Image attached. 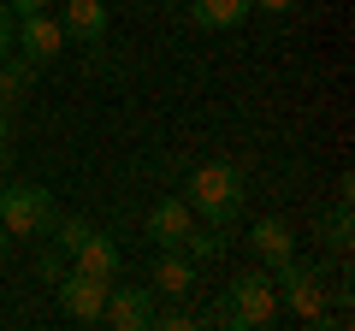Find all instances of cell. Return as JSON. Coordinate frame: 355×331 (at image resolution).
Listing matches in <instances>:
<instances>
[{
	"instance_id": "obj_1",
	"label": "cell",
	"mask_w": 355,
	"mask_h": 331,
	"mask_svg": "<svg viewBox=\"0 0 355 331\" xmlns=\"http://www.w3.org/2000/svg\"><path fill=\"white\" fill-rule=\"evenodd\" d=\"M184 202H190V213L202 219V225H237L243 219V172L237 166H225V160H207V166H196L190 172V184H184Z\"/></svg>"
},
{
	"instance_id": "obj_2",
	"label": "cell",
	"mask_w": 355,
	"mask_h": 331,
	"mask_svg": "<svg viewBox=\"0 0 355 331\" xmlns=\"http://www.w3.org/2000/svg\"><path fill=\"white\" fill-rule=\"evenodd\" d=\"M279 319V284L272 272H237L225 284V302L214 307V325H231V331H266Z\"/></svg>"
},
{
	"instance_id": "obj_3",
	"label": "cell",
	"mask_w": 355,
	"mask_h": 331,
	"mask_svg": "<svg viewBox=\"0 0 355 331\" xmlns=\"http://www.w3.org/2000/svg\"><path fill=\"white\" fill-rule=\"evenodd\" d=\"M272 272V284H279V307H291L296 319H308V325H326V272L314 267V260H279V267H266Z\"/></svg>"
},
{
	"instance_id": "obj_4",
	"label": "cell",
	"mask_w": 355,
	"mask_h": 331,
	"mask_svg": "<svg viewBox=\"0 0 355 331\" xmlns=\"http://www.w3.org/2000/svg\"><path fill=\"white\" fill-rule=\"evenodd\" d=\"M60 207H53L48 184H0V225L12 231V242L24 237H48Z\"/></svg>"
},
{
	"instance_id": "obj_5",
	"label": "cell",
	"mask_w": 355,
	"mask_h": 331,
	"mask_svg": "<svg viewBox=\"0 0 355 331\" xmlns=\"http://www.w3.org/2000/svg\"><path fill=\"white\" fill-rule=\"evenodd\" d=\"M107 284H113V278H95V272H77V267H65V278L53 284V296H60L65 319H77V325H101Z\"/></svg>"
},
{
	"instance_id": "obj_6",
	"label": "cell",
	"mask_w": 355,
	"mask_h": 331,
	"mask_svg": "<svg viewBox=\"0 0 355 331\" xmlns=\"http://www.w3.org/2000/svg\"><path fill=\"white\" fill-rule=\"evenodd\" d=\"M65 42H71V36L60 30V18H53V12H30V18H18V30H12V48L24 53V60L36 65V71L60 60V53H65Z\"/></svg>"
},
{
	"instance_id": "obj_7",
	"label": "cell",
	"mask_w": 355,
	"mask_h": 331,
	"mask_svg": "<svg viewBox=\"0 0 355 331\" xmlns=\"http://www.w3.org/2000/svg\"><path fill=\"white\" fill-rule=\"evenodd\" d=\"M101 325L113 331H142L154 325V290H125V284H107V307H101Z\"/></svg>"
},
{
	"instance_id": "obj_8",
	"label": "cell",
	"mask_w": 355,
	"mask_h": 331,
	"mask_svg": "<svg viewBox=\"0 0 355 331\" xmlns=\"http://www.w3.org/2000/svg\"><path fill=\"white\" fill-rule=\"evenodd\" d=\"M65 260H71L77 272H95V278H119V267H125V255H119V242L107 237V231H95V225H89L83 237L71 242V255H65Z\"/></svg>"
},
{
	"instance_id": "obj_9",
	"label": "cell",
	"mask_w": 355,
	"mask_h": 331,
	"mask_svg": "<svg viewBox=\"0 0 355 331\" xmlns=\"http://www.w3.org/2000/svg\"><path fill=\"white\" fill-rule=\"evenodd\" d=\"M190 225H196V213H190L184 195H166V202H154V213H148V237L160 242V249H184Z\"/></svg>"
},
{
	"instance_id": "obj_10",
	"label": "cell",
	"mask_w": 355,
	"mask_h": 331,
	"mask_svg": "<svg viewBox=\"0 0 355 331\" xmlns=\"http://www.w3.org/2000/svg\"><path fill=\"white\" fill-rule=\"evenodd\" d=\"M107 24H113V12H107V0H65V12H60V30L77 42H101Z\"/></svg>"
},
{
	"instance_id": "obj_11",
	"label": "cell",
	"mask_w": 355,
	"mask_h": 331,
	"mask_svg": "<svg viewBox=\"0 0 355 331\" xmlns=\"http://www.w3.org/2000/svg\"><path fill=\"white\" fill-rule=\"evenodd\" d=\"M154 290L184 302V296L196 290V260L184 255V249H160V260H154Z\"/></svg>"
},
{
	"instance_id": "obj_12",
	"label": "cell",
	"mask_w": 355,
	"mask_h": 331,
	"mask_svg": "<svg viewBox=\"0 0 355 331\" xmlns=\"http://www.w3.org/2000/svg\"><path fill=\"white\" fill-rule=\"evenodd\" d=\"M249 249L266 260V267H279V260H291V255H296V237H291V225H284V219H254Z\"/></svg>"
},
{
	"instance_id": "obj_13",
	"label": "cell",
	"mask_w": 355,
	"mask_h": 331,
	"mask_svg": "<svg viewBox=\"0 0 355 331\" xmlns=\"http://www.w3.org/2000/svg\"><path fill=\"white\" fill-rule=\"evenodd\" d=\"M254 6L249 0H190V24L196 30H237Z\"/></svg>"
},
{
	"instance_id": "obj_14",
	"label": "cell",
	"mask_w": 355,
	"mask_h": 331,
	"mask_svg": "<svg viewBox=\"0 0 355 331\" xmlns=\"http://www.w3.org/2000/svg\"><path fill=\"white\" fill-rule=\"evenodd\" d=\"M320 237H326L331 255H349V249H355V207H349V195H338V202L326 207V219H320Z\"/></svg>"
},
{
	"instance_id": "obj_15",
	"label": "cell",
	"mask_w": 355,
	"mask_h": 331,
	"mask_svg": "<svg viewBox=\"0 0 355 331\" xmlns=\"http://www.w3.org/2000/svg\"><path fill=\"white\" fill-rule=\"evenodd\" d=\"M36 83V65L24 60V53H0V107H12V101H24V89Z\"/></svg>"
},
{
	"instance_id": "obj_16",
	"label": "cell",
	"mask_w": 355,
	"mask_h": 331,
	"mask_svg": "<svg viewBox=\"0 0 355 331\" xmlns=\"http://www.w3.org/2000/svg\"><path fill=\"white\" fill-rule=\"evenodd\" d=\"M184 255H190L196 267L219 260V255H225V231H219V225H202V219H196V225H190V237H184Z\"/></svg>"
},
{
	"instance_id": "obj_17",
	"label": "cell",
	"mask_w": 355,
	"mask_h": 331,
	"mask_svg": "<svg viewBox=\"0 0 355 331\" xmlns=\"http://www.w3.org/2000/svg\"><path fill=\"white\" fill-rule=\"evenodd\" d=\"M65 267H71V260H65V249H42V255H36V272H42L48 284H60Z\"/></svg>"
},
{
	"instance_id": "obj_18",
	"label": "cell",
	"mask_w": 355,
	"mask_h": 331,
	"mask_svg": "<svg viewBox=\"0 0 355 331\" xmlns=\"http://www.w3.org/2000/svg\"><path fill=\"white\" fill-rule=\"evenodd\" d=\"M154 325H166V331H190L196 319L184 314V307H166V314H154Z\"/></svg>"
},
{
	"instance_id": "obj_19",
	"label": "cell",
	"mask_w": 355,
	"mask_h": 331,
	"mask_svg": "<svg viewBox=\"0 0 355 331\" xmlns=\"http://www.w3.org/2000/svg\"><path fill=\"white\" fill-rule=\"evenodd\" d=\"M12 30H18V18L6 12V0H0V53H12Z\"/></svg>"
},
{
	"instance_id": "obj_20",
	"label": "cell",
	"mask_w": 355,
	"mask_h": 331,
	"mask_svg": "<svg viewBox=\"0 0 355 331\" xmlns=\"http://www.w3.org/2000/svg\"><path fill=\"white\" fill-rule=\"evenodd\" d=\"M48 6H53V0H6V12H12V18H30V12H48Z\"/></svg>"
},
{
	"instance_id": "obj_21",
	"label": "cell",
	"mask_w": 355,
	"mask_h": 331,
	"mask_svg": "<svg viewBox=\"0 0 355 331\" xmlns=\"http://www.w3.org/2000/svg\"><path fill=\"white\" fill-rule=\"evenodd\" d=\"M249 6H261V12H291L296 0H249Z\"/></svg>"
},
{
	"instance_id": "obj_22",
	"label": "cell",
	"mask_w": 355,
	"mask_h": 331,
	"mask_svg": "<svg viewBox=\"0 0 355 331\" xmlns=\"http://www.w3.org/2000/svg\"><path fill=\"white\" fill-rule=\"evenodd\" d=\"M12 136V107H0V142Z\"/></svg>"
},
{
	"instance_id": "obj_23",
	"label": "cell",
	"mask_w": 355,
	"mask_h": 331,
	"mask_svg": "<svg viewBox=\"0 0 355 331\" xmlns=\"http://www.w3.org/2000/svg\"><path fill=\"white\" fill-rule=\"evenodd\" d=\"M6 255H12V231L0 225V260H6Z\"/></svg>"
},
{
	"instance_id": "obj_24",
	"label": "cell",
	"mask_w": 355,
	"mask_h": 331,
	"mask_svg": "<svg viewBox=\"0 0 355 331\" xmlns=\"http://www.w3.org/2000/svg\"><path fill=\"white\" fill-rule=\"evenodd\" d=\"M6 160H12V148H6V142H0V166H6Z\"/></svg>"
},
{
	"instance_id": "obj_25",
	"label": "cell",
	"mask_w": 355,
	"mask_h": 331,
	"mask_svg": "<svg viewBox=\"0 0 355 331\" xmlns=\"http://www.w3.org/2000/svg\"><path fill=\"white\" fill-rule=\"evenodd\" d=\"M166 6H178V0H166Z\"/></svg>"
}]
</instances>
